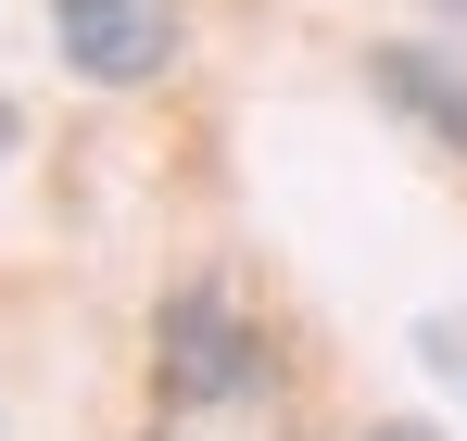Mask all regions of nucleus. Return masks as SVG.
<instances>
[{
    "instance_id": "2",
    "label": "nucleus",
    "mask_w": 467,
    "mask_h": 441,
    "mask_svg": "<svg viewBox=\"0 0 467 441\" xmlns=\"http://www.w3.org/2000/svg\"><path fill=\"white\" fill-rule=\"evenodd\" d=\"M177 0H51V51L88 76V88H152L177 64Z\"/></svg>"
},
{
    "instance_id": "4",
    "label": "nucleus",
    "mask_w": 467,
    "mask_h": 441,
    "mask_svg": "<svg viewBox=\"0 0 467 441\" xmlns=\"http://www.w3.org/2000/svg\"><path fill=\"white\" fill-rule=\"evenodd\" d=\"M354 441H442V429H430V416H367Z\"/></svg>"
},
{
    "instance_id": "7",
    "label": "nucleus",
    "mask_w": 467,
    "mask_h": 441,
    "mask_svg": "<svg viewBox=\"0 0 467 441\" xmlns=\"http://www.w3.org/2000/svg\"><path fill=\"white\" fill-rule=\"evenodd\" d=\"M430 13H442V26H467V0H430Z\"/></svg>"
},
{
    "instance_id": "6",
    "label": "nucleus",
    "mask_w": 467,
    "mask_h": 441,
    "mask_svg": "<svg viewBox=\"0 0 467 441\" xmlns=\"http://www.w3.org/2000/svg\"><path fill=\"white\" fill-rule=\"evenodd\" d=\"M430 354H442V366H467V341H455V328H430Z\"/></svg>"
},
{
    "instance_id": "1",
    "label": "nucleus",
    "mask_w": 467,
    "mask_h": 441,
    "mask_svg": "<svg viewBox=\"0 0 467 441\" xmlns=\"http://www.w3.org/2000/svg\"><path fill=\"white\" fill-rule=\"evenodd\" d=\"M152 378L177 416H215V404H240L253 378H265V328H253V303H240V278H177L152 315Z\"/></svg>"
},
{
    "instance_id": "3",
    "label": "nucleus",
    "mask_w": 467,
    "mask_h": 441,
    "mask_svg": "<svg viewBox=\"0 0 467 441\" xmlns=\"http://www.w3.org/2000/svg\"><path fill=\"white\" fill-rule=\"evenodd\" d=\"M367 88H379V114H404L430 151L467 164V64H455V51H430V38H379V51H367Z\"/></svg>"
},
{
    "instance_id": "5",
    "label": "nucleus",
    "mask_w": 467,
    "mask_h": 441,
    "mask_svg": "<svg viewBox=\"0 0 467 441\" xmlns=\"http://www.w3.org/2000/svg\"><path fill=\"white\" fill-rule=\"evenodd\" d=\"M13 151H26V101L0 88V164H13Z\"/></svg>"
}]
</instances>
